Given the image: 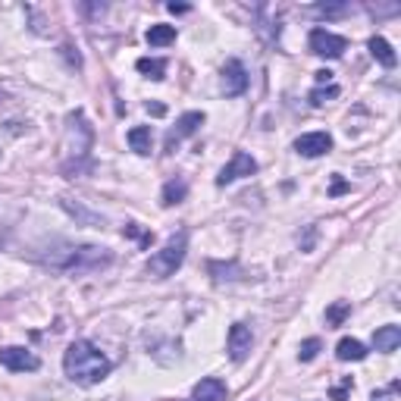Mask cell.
Masks as SVG:
<instances>
[{"label": "cell", "mask_w": 401, "mask_h": 401, "mask_svg": "<svg viewBox=\"0 0 401 401\" xmlns=\"http://www.w3.org/2000/svg\"><path fill=\"white\" fill-rule=\"evenodd\" d=\"M307 41H311V51L316 57H326V60H339L342 54L348 51V41H345L342 35H333L326 29H314Z\"/></svg>", "instance_id": "5b68a950"}, {"label": "cell", "mask_w": 401, "mask_h": 401, "mask_svg": "<svg viewBox=\"0 0 401 401\" xmlns=\"http://www.w3.org/2000/svg\"><path fill=\"white\" fill-rule=\"evenodd\" d=\"M248 91V69L242 60H226L223 66V94L226 97H238Z\"/></svg>", "instance_id": "ba28073f"}, {"label": "cell", "mask_w": 401, "mask_h": 401, "mask_svg": "<svg viewBox=\"0 0 401 401\" xmlns=\"http://www.w3.org/2000/svg\"><path fill=\"white\" fill-rule=\"evenodd\" d=\"M367 47H370L373 60H379L385 69H392V66H395V63H398L395 51H392V44H389V41H385V38H379V35H376V38H370V44H367Z\"/></svg>", "instance_id": "5bb4252c"}, {"label": "cell", "mask_w": 401, "mask_h": 401, "mask_svg": "<svg viewBox=\"0 0 401 401\" xmlns=\"http://www.w3.org/2000/svg\"><path fill=\"white\" fill-rule=\"evenodd\" d=\"M204 125V113H198V110H192V113H182L179 119H175V129L170 132V135H166V151H175V147H179V142L182 138H192L195 132H198Z\"/></svg>", "instance_id": "30bf717a"}, {"label": "cell", "mask_w": 401, "mask_h": 401, "mask_svg": "<svg viewBox=\"0 0 401 401\" xmlns=\"http://www.w3.org/2000/svg\"><path fill=\"white\" fill-rule=\"evenodd\" d=\"M401 345V326H379L373 333V348L383 351V354H392Z\"/></svg>", "instance_id": "4fadbf2b"}, {"label": "cell", "mask_w": 401, "mask_h": 401, "mask_svg": "<svg viewBox=\"0 0 401 401\" xmlns=\"http://www.w3.org/2000/svg\"><path fill=\"white\" fill-rule=\"evenodd\" d=\"M329 97H339V88H335V85H329V88H314V91H311V104H314V107H323Z\"/></svg>", "instance_id": "7402d4cb"}, {"label": "cell", "mask_w": 401, "mask_h": 401, "mask_svg": "<svg viewBox=\"0 0 401 401\" xmlns=\"http://www.w3.org/2000/svg\"><path fill=\"white\" fill-rule=\"evenodd\" d=\"M147 113H154V116H164V113H166V107H164V104H147Z\"/></svg>", "instance_id": "484cf974"}, {"label": "cell", "mask_w": 401, "mask_h": 401, "mask_svg": "<svg viewBox=\"0 0 401 401\" xmlns=\"http://www.w3.org/2000/svg\"><path fill=\"white\" fill-rule=\"evenodd\" d=\"M144 38H147V44H151V47H166V44H173V41H175V25H164V23L151 25Z\"/></svg>", "instance_id": "ac0fdd59"}, {"label": "cell", "mask_w": 401, "mask_h": 401, "mask_svg": "<svg viewBox=\"0 0 401 401\" xmlns=\"http://www.w3.org/2000/svg\"><path fill=\"white\" fill-rule=\"evenodd\" d=\"M320 348H323L320 339H304V342H301V348H298V357L307 364V361H314V357L320 354Z\"/></svg>", "instance_id": "44dd1931"}, {"label": "cell", "mask_w": 401, "mask_h": 401, "mask_svg": "<svg viewBox=\"0 0 401 401\" xmlns=\"http://www.w3.org/2000/svg\"><path fill=\"white\" fill-rule=\"evenodd\" d=\"M166 10L170 13H188V6L185 4H166Z\"/></svg>", "instance_id": "83f0119b"}, {"label": "cell", "mask_w": 401, "mask_h": 401, "mask_svg": "<svg viewBox=\"0 0 401 401\" xmlns=\"http://www.w3.org/2000/svg\"><path fill=\"white\" fill-rule=\"evenodd\" d=\"M254 173H257V160L245 151H235L232 160L220 170V175H216V185H229V182L242 179V175H254Z\"/></svg>", "instance_id": "52a82bcc"}, {"label": "cell", "mask_w": 401, "mask_h": 401, "mask_svg": "<svg viewBox=\"0 0 401 401\" xmlns=\"http://www.w3.org/2000/svg\"><path fill=\"white\" fill-rule=\"evenodd\" d=\"M63 207H66L73 216H79V220H85V223H104L101 216H91V214H85V210H82V207H73V204H69V201H63Z\"/></svg>", "instance_id": "603a6c76"}, {"label": "cell", "mask_w": 401, "mask_h": 401, "mask_svg": "<svg viewBox=\"0 0 401 401\" xmlns=\"http://www.w3.org/2000/svg\"><path fill=\"white\" fill-rule=\"evenodd\" d=\"M63 370L75 385H97L110 376V361L97 345L79 339L69 345L66 354H63Z\"/></svg>", "instance_id": "7a4b0ae2"}, {"label": "cell", "mask_w": 401, "mask_h": 401, "mask_svg": "<svg viewBox=\"0 0 401 401\" xmlns=\"http://www.w3.org/2000/svg\"><path fill=\"white\" fill-rule=\"evenodd\" d=\"M335 357H339V361H364V357H367V348L357 339H342L335 345Z\"/></svg>", "instance_id": "e0dca14e"}, {"label": "cell", "mask_w": 401, "mask_h": 401, "mask_svg": "<svg viewBox=\"0 0 401 401\" xmlns=\"http://www.w3.org/2000/svg\"><path fill=\"white\" fill-rule=\"evenodd\" d=\"M0 364H4L6 370H13V373H25V370H38L41 367V361L32 354L29 348H16V345L0 348Z\"/></svg>", "instance_id": "9c48e42d"}, {"label": "cell", "mask_w": 401, "mask_h": 401, "mask_svg": "<svg viewBox=\"0 0 401 401\" xmlns=\"http://www.w3.org/2000/svg\"><path fill=\"white\" fill-rule=\"evenodd\" d=\"M226 395H229L226 383L216 379V376L201 379V383L192 389V401H226Z\"/></svg>", "instance_id": "7c38bea8"}, {"label": "cell", "mask_w": 401, "mask_h": 401, "mask_svg": "<svg viewBox=\"0 0 401 401\" xmlns=\"http://www.w3.org/2000/svg\"><path fill=\"white\" fill-rule=\"evenodd\" d=\"M295 151L304 154V157H323V154L333 151V138L326 132H307V135H301L295 142Z\"/></svg>", "instance_id": "8fae6325"}, {"label": "cell", "mask_w": 401, "mask_h": 401, "mask_svg": "<svg viewBox=\"0 0 401 401\" xmlns=\"http://www.w3.org/2000/svg\"><path fill=\"white\" fill-rule=\"evenodd\" d=\"M348 385H351V379H345V385L333 389V401H348Z\"/></svg>", "instance_id": "d4e9b609"}, {"label": "cell", "mask_w": 401, "mask_h": 401, "mask_svg": "<svg viewBox=\"0 0 401 401\" xmlns=\"http://www.w3.org/2000/svg\"><path fill=\"white\" fill-rule=\"evenodd\" d=\"M51 254H35L41 260V264L54 266V270L60 273H97L104 270V266L113 264V254H110L107 248H97V245H54V248H47Z\"/></svg>", "instance_id": "6da1fadb"}, {"label": "cell", "mask_w": 401, "mask_h": 401, "mask_svg": "<svg viewBox=\"0 0 401 401\" xmlns=\"http://www.w3.org/2000/svg\"><path fill=\"white\" fill-rule=\"evenodd\" d=\"M129 144H132V151L135 154L147 157V154H151V144H154L151 125H135V129H129Z\"/></svg>", "instance_id": "9a60e30c"}, {"label": "cell", "mask_w": 401, "mask_h": 401, "mask_svg": "<svg viewBox=\"0 0 401 401\" xmlns=\"http://www.w3.org/2000/svg\"><path fill=\"white\" fill-rule=\"evenodd\" d=\"M345 188H348V185H345V182H342V179H335V182H333V195H342V192H345Z\"/></svg>", "instance_id": "f1b7e54d"}, {"label": "cell", "mask_w": 401, "mask_h": 401, "mask_svg": "<svg viewBox=\"0 0 401 401\" xmlns=\"http://www.w3.org/2000/svg\"><path fill=\"white\" fill-rule=\"evenodd\" d=\"M138 66V73H144L147 79H154V82H160V79H166V60H151V57H142L135 63Z\"/></svg>", "instance_id": "d6986e66"}, {"label": "cell", "mask_w": 401, "mask_h": 401, "mask_svg": "<svg viewBox=\"0 0 401 401\" xmlns=\"http://www.w3.org/2000/svg\"><path fill=\"white\" fill-rule=\"evenodd\" d=\"M185 251H188V232L182 229V232H175V235L157 251V254L147 260V273L157 276V279L173 276V273L182 266V260H185Z\"/></svg>", "instance_id": "3957f363"}, {"label": "cell", "mask_w": 401, "mask_h": 401, "mask_svg": "<svg viewBox=\"0 0 401 401\" xmlns=\"http://www.w3.org/2000/svg\"><path fill=\"white\" fill-rule=\"evenodd\" d=\"M185 195H188L185 182H182V179H170L164 185V192H160V204H164V207H175V204L185 201Z\"/></svg>", "instance_id": "2e32d148"}, {"label": "cell", "mask_w": 401, "mask_h": 401, "mask_svg": "<svg viewBox=\"0 0 401 401\" xmlns=\"http://www.w3.org/2000/svg\"><path fill=\"white\" fill-rule=\"evenodd\" d=\"M91 144H94V129L88 125V119L82 110H73L66 116V151L75 160H88Z\"/></svg>", "instance_id": "277c9868"}, {"label": "cell", "mask_w": 401, "mask_h": 401, "mask_svg": "<svg viewBox=\"0 0 401 401\" xmlns=\"http://www.w3.org/2000/svg\"><path fill=\"white\" fill-rule=\"evenodd\" d=\"M314 13H320V16H345L348 6L345 4H339V6H314Z\"/></svg>", "instance_id": "cb8c5ba5"}, {"label": "cell", "mask_w": 401, "mask_h": 401, "mask_svg": "<svg viewBox=\"0 0 401 401\" xmlns=\"http://www.w3.org/2000/svg\"><path fill=\"white\" fill-rule=\"evenodd\" d=\"M251 348H254V333H251V326H245V323H232L229 326V335H226V351L229 357L235 364H242L245 357L251 354Z\"/></svg>", "instance_id": "8992f818"}, {"label": "cell", "mask_w": 401, "mask_h": 401, "mask_svg": "<svg viewBox=\"0 0 401 401\" xmlns=\"http://www.w3.org/2000/svg\"><path fill=\"white\" fill-rule=\"evenodd\" d=\"M348 314H351V304H348V301H335V304L326 311V323H329V326H342V320H345Z\"/></svg>", "instance_id": "ffe728a7"}, {"label": "cell", "mask_w": 401, "mask_h": 401, "mask_svg": "<svg viewBox=\"0 0 401 401\" xmlns=\"http://www.w3.org/2000/svg\"><path fill=\"white\" fill-rule=\"evenodd\" d=\"M316 82H320V85H326V82H333V73H329V69H320V73H316Z\"/></svg>", "instance_id": "4316f807"}]
</instances>
